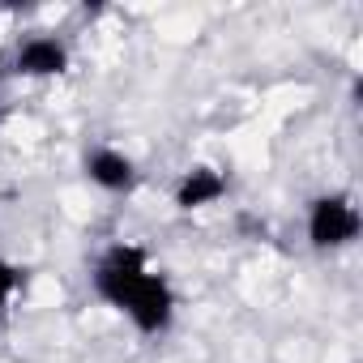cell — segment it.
Segmentation results:
<instances>
[{
	"label": "cell",
	"mask_w": 363,
	"mask_h": 363,
	"mask_svg": "<svg viewBox=\"0 0 363 363\" xmlns=\"http://www.w3.org/2000/svg\"><path fill=\"white\" fill-rule=\"evenodd\" d=\"M94 295L116 308L141 337H158L175 325L179 312V295L171 286V278L154 265V257L141 244H111L90 274Z\"/></svg>",
	"instance_id": "cell-1"
},
{
	"label": "cell",
	"mask_w": 363,
	"mask_h": 363,
	"mask_svg": "<svg viewBox=\"0 0 363 363\" xmlns=\"http://www.w3.org/2000/svg\"><path fill=\"white\" fill-rule=\"evenodd\" d=\"M303 235L312 252H342L350 244H359L363 235V210L354 201V193H320L308 201V218H303Z\"/></svg>",
	"instance_id": "cell-2"
},
{
	"label": "cell",
	"mask_w": 363,
	"mask_h": 363,
	"mask_svg": "<svg viewBox=\"0 0 363 363\" xmlns=\"http://www.w3.org/2000/svg\"><path fill=\"white\" fill-rule=\"evenodd\" d=\"M69 65H73V52L56 35H30L9 56V73H18L26 82H56L69 73Z\"/></svg>",
	"instance_id": "cell-3"
},
{
	"label": "cell",
	"mask_w": 363,
	"mask_h": 363,
	"mask_svg": "<svg viewBox=\"0 0 363 363\" xmlns=\"http://www.w3.org/2000/svg\"><path fill=\"white\" fill-rule=\"evenodd\" d=\"M86 179L94 189H103V193H111V197H124V193H133L137 189V179H141V171H137V158L128 154V150H120V145H94V150H86Z\"/></svg>",
	"instance_id": "cell-4"
},
{
	"label": "cell",
	"mask_w": 363,
	"mask_h": 363,
	"mask_svg": "<svg viewBox=\"0 0 363 363\" xmlns=\"http://www.w3.org/2000/svg\"><path fill=\"white\" fill-rule=\"evenodd\" d=\"M227 193H231V179H227L223 167H214V162H193L184 175L175 179V193H171V197H175V210L197 214V210L218 206Z\"/></svg>",
	"instance_id": "cell-5"
},
{
	"label": "cell",
	"mask_w": 363,
	"mask_h": 363,
	"mask_svg": "<svg viewBox=\"0 0 363 363\" xmlns=\"http://www.w3.org/2000/svg\"><path fill=\"white\" fill-rule=\"evenodd\" d=\"M18 291H22V269H18L5 252H0V312L18 299Z\"/></svg>",
	"instance_id": "cell-6"
},
{
	"label": "cell",
	"mask_w": 363,
	"mask_h": 363,
	"mask_svg": "<svg viewBox=\"0 0 363 363\" xmlns=\"http://www.w3.org/2000/svg\"><path fill=\"white\" fill-rule=\"evenodd\" d=\"M0 77H5V69H0Z\"/></svg>",
	"instance_id": "cell-7"
}]
</instances>
